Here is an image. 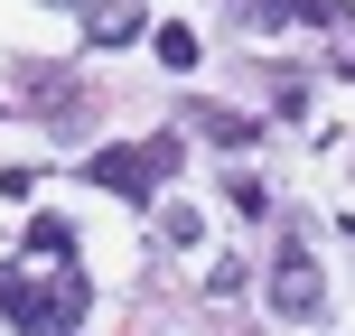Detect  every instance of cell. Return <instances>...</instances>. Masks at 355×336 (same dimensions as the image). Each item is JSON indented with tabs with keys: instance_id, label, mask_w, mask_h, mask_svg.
Returning a JSON list of instances; mask_svg holds the SVG:
<instances>
[{
	"instance_id": "1",
	"label": "cell",
	"mask_w": 355,
	"mask_h": 336,
	"mask_svg": "<svg viewBox=\"0 0 355 336\" xmlns=\"http://www.w3.org/2000/svg\"><path fill=\"white\" fill-rule=\"evenodd\" d=\"M85 271H56V290H37L28 271H0V318H10L19 336H75V318H85Z\"/></svg>"
},
{
	"instance_id": "2",
	"label": "cell",
	"mask_w": 355,
	"mask_h": 336,
	"mask_svg": "<svg viewBox=\"0 0 355 336\" xmlns=\"http://www.w3.org/2000/svg\"><path fill=\"white\" fill-rule=\"evenodd\" d=\"M178 159H187V141H178V131H159V141H141V150H122V141H112V150H94L85 177H94L103 196H131V206H150V196L178 177Z\"/></svg>"
},
{
	"instance_id": "3",
	"label": "cell",
	"mask_w": 355,
	"mask_h": 336,
	"mask_svg": "<svg viewBox=\"0 0 355 336\" xmlns=\"http://www.w3.org/2000/svg\"><path fill=\"white\" fill-rule=\"evenodd\" d=\"M271 308H281V318H318V308H327V281H318V252H309V243L271 252Z\"/></svg>"
},
{
	"instance_id": "4",
	"label": "cell",
	"mask_w": 355,
	"mask_h": 336,
	"mask_svg": "<svg viewBox=\"0 0 355 336\" xmlns=\"http://www.w3.org/2000/svg\"><path fill=\"white\" fill-rule=\"evenodd\" d=\"M150 19H141V0H85V37L94 47H122V37H141Z\"/></svg>"
},
{
	"instance_id": "5",
	"label": "cell",
	"mask_w": 355,
	"mask_h": 336,
	"mask_svg": "<svg viewBox=\"0 0 355 336\" xmlns=\"http://www.w3.org/2000/svg\"><path fill=\"white\" fill-rule=\"evenodd\" d=\"M28 252L37 262H75V224L66 215H28Z\"/></svg>"
},
{
	"instance_id": "6",
	"label": "cell",
	"mask_w": 355,
	"mask_h": 336,
	"mask_svg": "<svg viewBox=\"0 0 355 336\" xmlns=\"http://www.w3.org/2000/svg\"><path fill=\"white\" fill-rule=\"evenodd\" d=\"M187 122H206V141H225V150H252V131H262V122H243V112H225V103H196Z\"/></svg>"
},
{
	"instance_id": "7",
	"label": "cell",
	"mask_w": 355,
	"mask_h": 336,
	"mask_svg": "<svg viewBox=\"0 0 355 336\" xmlns=\"http://www.w3.org/2000/svg\"><path fill=\"white\" fill-rule=\"evenodd\" d=\"M150 47H159V66H178V75L196 66V28H159V37H150Z\"/></svg>"
}]
</instances>
